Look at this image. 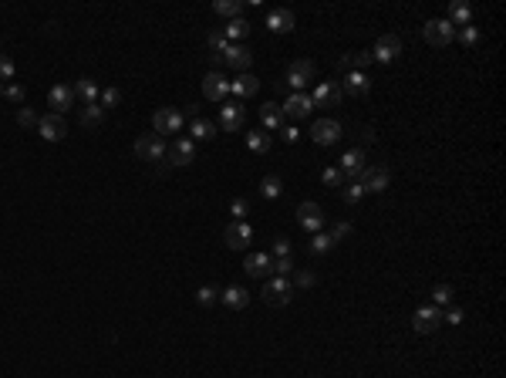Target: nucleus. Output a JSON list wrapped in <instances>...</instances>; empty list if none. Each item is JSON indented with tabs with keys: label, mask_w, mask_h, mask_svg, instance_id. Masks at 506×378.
<instances>
[{
	"label": "nucleus",
	"mask_w": 506,
	"mask_h": 378,
	"mask_svg": "<svg viewBox=\"0 0 506 378\" xmlns=\"http://www.w3.org/2000/svg\"><path fill=\"white\" fill-rule=\"evenodd\" d=\"M308 250H311L314 257L334 250V240H331V233H324V230H321V233H314V237H311V247H308Z\"/></svg>",
	"instance_id": "nucleus-37"
},
{
	"label": "nucleus",
	"mask_w": 506,
	"mask_h": 378,
	"mask_svg": "<svg viewBox=\"0 0 506 378\" xmlns=\"http://www.w3.org/2000/svg\"><path fill=\"white\" fill-rule=\"evenodd\" d=\"M189 135H193V142H209V139H216V122H209V119H193V126H189Z\"/></svg>",
	"instance_id": "nucleus-31"
},
{
	"label": "nucleus",
	"mask_w": 506,
	"mask_h": 378,
	"mask_svg": "<svg viewBox=\"0 0 506 378\" xmlns=\"http://www.w3.org/2000/svg\"><path fill=\"white\" fill-rule=\"evenodd\" d=\"M280 112H284V119H308L314 112V102H311V95H304V91H294L284 105H280Z\"/></svg>",
	"instance_id": "nucleus-11"
},
{
	"label": "nucleus",
	"mask_w": 506,
	"mask_h": 378,
	"mask_svg": "<svg viewBox=\"0 0 506 378\" xmlns=\"http://www.w3.org/2000/svg\"><path fill=\"white\" fill-rule=\"evenodd\" d=\"M257 91H260V82H257V75H250V71L236 75L233 82H230V95H236L240 102L250 98V95H257Z\"/></svg>",
	"instance_id": "nucleus-23"
},
{
	"label": "nucleus",
	"mask_w": 506,
	"mask_h": 378,
	"mask_svg": "<svg viewBox=\"0 0 506 378\" xmlns=\"http://www.w3.org/2000/svg\"><path fill=\"white\" fill-rule=\"evenodd\" d=\"M220 300H223V304H227L230 311H243V307L250 304V294H246V291H243L240 284H230V287H227V291L220 294Z\"/></svg>",
	"instance_id": "nucleus-28"
},
{
	"label": "nucleus",
	"mask_w": 506,
	"mask_h": 378,
	"mask_svg": "<svg viewBox=\"0 0 506 378\" xmlns=\"http://www.w3.org/2000/svg\"><path fill=\"white\" fill-rule=\"evenodd\" d=\"M38 132H41V139L44 142H61L65 135H68V122H65V115H44L38 122Z\"/></svg>",
	"instance_id": "nucleus-16"
},
{
	"label": "nucleus",
	"mask_w": 506,
	"mask_h": 378,
	"mask_svg": "<svg viewBox=\"0 0 506 378\" xmlns=\"http://www.w3.org/2000/svg\"><path fill=\"white\" fill-rule=\"evenodd\" d=\"M341 84L338 82H317V88H314V95H311V102H314V108L321 105V108H334L338 102H341Z\"/></svg>",
	"instance_id": "nucleus-19"
},
{
	"label": "nucleus",
	"mask_w": 506,
	"mask_h": 378,
	"mask_svg": "<svg viewBox=\"0 0 506 378\" xmlns=\"http://www.w3.org/2000/svg\"><path fill=\"white\" fill-rule=\"evenodd\" d=\"M3 98L14 102V105H21V102H24V88H21V84H7V88H3Z\"/></svg>",
	"instance_id": "nucleus-46"
},
{
	"label": "nucleus",
	"mask_w": 506,
	"mask_h": 378,
	"mask_svg": "<svg viewBox=\"0 0 506 378\" xmlns=\"http://www.w3.org/2000/svg\"><path fill=\"white\" fill-rule=\"evenodd\" d=\"M38 122H41V119H38V112H34V108H21V112H17V126L34 128Z\"/></svg>",
	"instance_id": "nucleus-44"
},
{
	"label": "nucleus",
	"mask_w": 506,
	"mask_h": 378,
	"mask_svg": "<svg viewBox=\"0 0 506 378\" xmlns=\"http://www.w3.org/2000/svg\"><path fill=\"white\" fill-rule=\"evenodd\" d=\"M311 139L317 145H334V142L341 139V122H334V119H317L311 126Z\"/></svg>",
	"instance_id": "nucleus-17"
},
{
	"label": "nucleus",
	"mask_w": 506,
	"mask_h": 378,
	"mask_svg": "<svg viewBox=\"0 0 506 378\" xmlns=\"http://www.w3.org/2000/svg\"><path fill=\"white\" fill-rule=\"evenodd\" d=\"M105 119V108L95 102V105H81V126L84 128H98Z\"/></svg>",
	"instance_id": "nucleus-33"
},
{
	"label": "nucleus",
	"mask_w": 506,
	"mask_h": 378,
	"mask_svg": "<svg viewBox=\"0 0 506 378\" xmlns=\"http://www.w3.org/2000/svg\"><path fill=\"white\" fill-rule=\"evenodd\" d=\"M452 27H466V24H472V7L469 3H463V0H456V3H449V17H446Z\"/></svg>",
	"instance_id": "nucleus-29"
},
{
	"label": "nucleus",
	"mask_w": 506,
	"mask_h": 378,
	"mask_svg": "<svg viewBox=\"0 0 506 378\" xmlns=\"http://www.w3.org/2000/svg\"><path fill=\"white\" fill-rule=\"evenodd\" d=\"M98 105H102L105 112H108V108H118V105H122V91H118V88H102Z\"/></svg>",
	"instance_id": "nucleus-39"
},
{
	"label": "nucleus",
	"mask_w": 506,
	"mask_h": 378,
	"mask_svg": "<svg viewBox=\"0 0 506 378\" xmlns=\"http://www.w3.org/2000/svg\"><path fill=\"white\" fill-rule=\"evenodd\" d=\"M456 38H459V44H466V47H476V44H479V27L466 24V27L456 31Z\"/></svg>",
	"instance_id": "nucleus-43"
},
{
	"label": "nucleus",
	"mask_w": 506,
	"mask_h": 378,
	"mask_svg": "<svg viewBox=\"0 0 506 378\" xmlns=\"http://www.w3.org/2000/svg\"><path fill=\"white\" fill-rule=\"evenodd\" d=\"M243 119H246V108H243L240 98H230V102L220 105V128H223V132H240V128H243Z\"/></svg>",
	"instance_id": "nucleus-8"
},
{
	"label": "nucleus",
	"mask_w": 506,
	"mask_h": 378,
	"mask_svg": "<svg viewBox=\"0 0 506 378\" xmlns=\"http://www.w3.org/2000/svg\"><path fill=\"white\" fill-rule=\"evenodd\" d=\"M135 156L142 159V163H162V156H165V142H162V135H139L135 139Z\"/></svg>",
	"instance_id": "nucleus-7"
},
{
	"label": "nucleus",
	"mask_w": 506,
	"mask_h": 378,
	"mask_svg": "<svg viewBox=\"0 0 506 378\" xmlns=\"http://www.w3.org/2000/svg\"><path fill=\"white\" fill-rule=\"evenodd\" d=\"M358 182H361L365 193H385L391 182V172L389 166H365L358 172Z\"/></svg>",
	"instance_id": "nucleus-5"
},
{
	"label": "nucleus",
	"mask_w": 506,
	"mask_h": 378,
	"mask_svg": "<svg viewBox=\"0 0 506 378\" xmlns=\"http://www.w3.org/2000/svg\"><path fill=\"white\" fill-rule=\"evenodd\" d=\"M422 38H426V44H432V47H449V44L456 41V27H452L446 17H432L426 27H422Z\"/></svg>",
	"instance_id": "nucleus-2"
},
{
	"label": "nucleus",
	"mask_w": 506,
	"mask_h": 378,
	"mask_svg": "<svg viewBox=\"0 0 506 378\" xmlns=\"http://www.w3.org/2000/svg\"><path fill=\"white\" fill-rule=\"evenodd\" d=\"M439 324H442V311H439L435 304H426V307H419V311L412 314V328H415L419 335L439 331Z\"/></svg>",
	"instance_id": "nucleus-10"
},
{
	"label": "nucleus",
	"mask_w": 506,
	"mask_h": 378,
	"mask_svg": "<svg viewBox=\"0 0 506 378\" xmlns=\"http://www.w3.org/2000/svg\"><path fill=\"white\" fill-rule=\"evenodd\" d=\"M250 34V24H246V17H233L230 24H227V31H223V38L230 44H240L243 38Z\"/></svg>",
	"instance_id": "nucleus-32"
},
{
	"label": "nucleus",
	"mask_w": 506,
	"mask_h": 378,
	"mask_svg": "<svg viewBox=\"0 0 506 378\" xmlns=\"http://www.w3.org/2000/svg\"><path fill=\"white\" fill-rule=\"evenodd\" d=\"M216 300H220V294H216V287H209V284H203V287L196 291V304H199V307H213Z\"/></svg>",
	"instance_id": "nucleus-41"
},
{
	"label": "nucleus",
	"mask_w": 506,
	"mask_h": 378,
	"mask_svg": "<svg viewBox=\"0 0 506 378\" xmlns=\"http://www.w3.org/2000/svg\"><path fill=\"white\" fill-rule=\"evenodd\" d=\"M273 277H290L294 274V260L290 257H273Z\"/></svg>",
	"instance_id": "nucleus-42"
},
{
	"label": "nucleus",
	"mask_w": 506,
	"mask_h": 378,
	"mask_svg": "<svg viewBox=\"0 0 506 378\" xmlns=\"http://www.w3.org/2000/svg\"><path fill=\"white\" fill-rule=\"evenodd\" d=\"M314 75H317V64H314L311 58H297V61L287 68L284 84H287V88H294V91H301L308 82H314Z\"/></svg>",
	"instance_id": "nucleus-4"
},
{
	"label": "nucleus",
	"mask_w": 506,
	"mask_h": 378,
	"mask_svg": "<svg viewBox=\"0 0 506 378\" xmlns=\"http://www.w3.org/2000/svg\"><path fill=\"white\" fill-rule=\"evenodd\" d=\"M398 54H402V38L398 34H382L371 47V61H378V64H391Z\"/></svg>",
	"instance_id": "nucleus-9"
},
{
	"label": "nucleus",
	"mask_w": 506,
	"mask_h": 378,
	"mask_svg": "<svg viewBox=\"0 0 506 378\" xmlns=\"http://www.w3.org/2000/svg\"><path fill=\"white\" fill-rule=\"evenodd\" d=\"M321 182H324V186H331V189H341L348 179H345V172H341L338 166H327L324 172H321Z\"/></svg>",
	"instance_id": "nucleus-38"
},
{
	"label": "nucleus",
	"mask_w": 506,
	"mask_h": 378,
	"mask_svg": "<svg viewBox=\"0 0 506 378\" xmlns=\"http://www.w3.org/2000/svg\"><path fill=\"white\" fill-rule=\"evenodd\" d=\"M280 193H284L280 176H264V182H260V196H264V200H280Z\"/></svg>",
	"instance_id": "nucleus-34"
},
{
	"label": "nucleus",
	"mask_w": 506,
	"mask_h": 378,
	"mask_svg": "<svg viewBox=\"0 0 506 378\" xmlns=\"http://www.w3.org/2000/svg\"><path fill=\"white\" fill-rule=\"evenodd\" d=\"M452 297H456L452 284H435V287H432V304H435V307H439V304H452Z\"/></svg>",
	"instance_id": "nucleus-40"
},
{
	"label": "nucleus",
	"mask_w": 506,
	"mask_h": 378,
	"mask_svg": "<svg viewBox=\"0 0 506 378\" xmlns=\"http://www.w3.org/2000/svg\"><path fill=\"white\" fill-rule=\"evenodd\" d=\"M267 27H271L273 34H290L294 27H297V17H294V10H287V7H277L267 14Z\"/></svg>",
	"instance_id": "nucleus-21"
},
{
	"label": "nucleus",
	"mask_w": 506,
	"mask_h": 378,
	"mask_svg": "<svg viewBox=\"0 0 506 378\" xmlns=\"http://www.w3.org/2000/svg\"><path fill=\"white\" fill-rule=\"evenodd\" d=\"M271 250H273V257H290V240L287 237H277Z\"/></svg>",
	"instance_id": "nucleus-48"
},
{
	"label": "nucleus",
	"mask_w": 506,
	"mask_h": 378,
	"mask_svg": "<svg viewBox=\"0 0 506 378\" xmlns=\"http://www.w3.org/2000/svg\"><path fill=\"white\" fill-rule=\"evenodd\" d=\"M273 267V257L271 253H250L246 260H243V270L250 274V277H267Z\"/></svg>",
	"instance_id": "nucleus-26"
},
{
	"label": "nucleus",
	"mask_w": 506,
	"mask_h": 378,
	"mask_svg": "<svg viewBox=\"0 0 506 378\" xmlns=\"http://www.w3.org/2000/svg\"><path fill=\"white\" fill-rule=\"evenodd\" d=\"M227 44H230V41L223 38V31H213V34H209V47H213V54H220Z\"/></svg>",
	"instance_id": "nucleus-50"
},
{
	"label": "nucleus",
	"mask_w": 506,
	"mask_h": 378,
	"mask_svg": "<svg viewBox=\"0 0 506 378\" xmlns=\"http://www.w3.org/2000/svg\"><path fill=\"white\" fill-rule=\"evenodd\" d=\"M260 297L267 300V307H287L290 297H294V281H290V277H271V281L264 284Z\"/></svg>",
	"instance_id": "nucleus-1"
},
{
	"label": "nucleus",
	"mask_w": 506,
	"mask_h": 378,
	"mask_svg": "<svg viewBox=\"0 0 506 378\" xmlns=\"http://www.w3.org/2000/svg\"><path fill=\"white\" fill-rule=\"evenodd\" d=\"M75 88L71 84H54L51 91H47V105H51V112L54 115H65L68 108H75Z\"/></svg>",
	"instance_id": "nucleus-12"
},
{
	"label": "nucleus",
	"mask_w": 506,
	"mask_h": 378,
	"mask_svg": "<svg viewBox=\"0 0 506 378\" xmlns=\"http://www.w3.org/2000/svg\"><path fill=\"white\" fill-rule=\"evenodd\" d=\"M14 78V61L7 54H0V82H10Z\"/></svg>",
	"instance_id": "nucleus-47"
},
{
	"label": "nucleus",
	"mask_w": 506,
	"mask_h": 378,
	"mask_svg": "<svg viewBox=\"0 0 506 378\" xmlns=\"http://www.w3.org/2000/svg\"><path fill=\"white\" fill-rule=\"evenodd\" d=\"M240 10H243V3L240 0H213V14H220V17H240Z\"/></svg>",
	"instance_id": "nucleus-35"
},
{
	"label": "nucleus",
	"mask_w": 506,
	"mask_h": 378,
	"mask_svg": "<svg viewBox=\"0 0 506 378\" xmlns=\"http://www.w3.org/2000/svg\"><path fill=\"white\" fill-rule=\"evenodd\" d=\"M348 237H351V223L341 220V223H334V226H331V240H334V244H341V240H348Z\"/></svg>",
	"instance_id": "nucleus-45"
},
{
	"label": "nucleus",
	"mask_w": 506,
	"mask_h": 378,
	"mask_svg": "<svg viewBox=\"0 0 506 378\" xmlns=\"http://www.w3.org/2000/svg\"><path fill=\"white\" fill-rule=\"evenodd\" d=\"M227 95H230V82H227V75L209 71V75L203 78V98H209V102H227Z\"/></svg>",
	"instance_id": "nucleus-18"
},
{
	"label": "nucleus",
	"mask_w": 506,
	"mask_h": 378,
	"mask_svg": "<svg viewBox=\"0 0 506 378\" xmlns=\"http://www.w3.org/2000/svg\"><path fill=\"white\" fill-rule=\"evenodd\" d=\"M71 88H75V98H81V105H95L98 95H102V88H98L95 78H81V82H75Z\"/></svg>",
	"instance_id": "nucleus-27"
},
{
	"label": "nucleus",
	"mask_w": 506,
	"mask_h": 378,
	"mask_svg": "<svg viewBox=\"0 0 506 378\" xmlns=\"http://www.w3.org/2000/svg\"><path fill=\"white\" fill-rule=\"evenodd\" d=\"M294 281H297V287H314V284H317L314 270H297V277H294Z\"/></svg>",
	"instance_id": "nucleus-49"
},
{
	"label": "nucleus",
	"mask_w": 506,
	"mask_h": 378,
	"mask_svg": "<svg viewBox=\"0 0 506 378\" xmlns=\"http://www.w3.org/2000/svg\"><path fill=\"white\" fill-rule=\"evenodd\" d=\"M463 318H466V314H463V311H459V307H449V311H446V318H442V321H449V324H463Z\"/></svg>",
	"instance_id": "nucleus-53"
},
{
	"label": "nucleus",
	"mask_w": 506,
	"mask_h": 378,
	"mask_svg": "<svg viewBox=\"0 0 506 378\" xmlns=\"http://www.w3.org/2000/svg\"><path fill=\"white\" fill-rule=\"evenodd\" d=\"M297 223H301L308 233H321V230H324V210H321L314 200H308V203L297 206Z\"/></svg>",
	"instance_id": "nucleus-13"
},
{
	"label": "nucleus",
	"mask_w": 506,
	"mask_h": 378,
	"mask_svg": "<svg viewBox=\"0 0 506 378\" xmlns=\"http://www.w3.org/2000/svg\"><path fill=\"white\" fill-rule=\"evenodd\" d=\"M273 135L271 132H264V128H253V132H246V149L250 152H257V156H264L267 149H271Z\"/></svg>",
	"instance_id": "nucleus-30"
},
{
	"label": "nucleus",
	"mask_w": 506,
	"mask_h": 378,
	"mask_svg": "<svg viewBox=\"0 0 506 378\" xmlns=\"http://www.w3.org/2000/svg\"><path fill=\"white\" fill-rule=\"evenodd\" d=\"M341 200H345L348 206H358V203L365 200V189H361V182H358V179L345 182V189H341Z\"/></svg>",
	"instance_id": "nucleus-36"
},
{
	"label": "nucleus",
	"mask_w": 506,
	"mask_h": 378,
	"mask_svg": "<svg viewBox=\"0 0 506 378\" xmlns=\"http://www.w3.org/2000/svg\"><path fill=\"white\" fill-rule=\"evenodd\" d=\"M223 240H227V247H230V250H243V247L253 240V226H250L246 220H233V223L227 226Z\"/></svg>",
	"instance_id": "nucleus-14"
},
{
	"label": "nucleus",
	"mask_w": 506,
	"mask_h": 378,
	"mask_svg": "<svg viewBox=\"0 0 506 378\" xmlns=\"http://www.w3.org/2000/svg\"><path fill=\"white\" fill-rule=\"evenodd\" d=\"M230 213H233L236 220H243V216L250 213V203H246V200H233V203H230Z\"/></svg>",
	"instance_id": "nucleus-51"
},
{
	"label": "nucleus",
	"mask_w": 506,
	"mask_h": 378,
	"mask_svg": "<svg viewBox=\"0 0 506 378\" xmlns=\"http://www.w3.org/2000/svg\"><path fill=\"white\" fill-rule=\"evenodd\" d=\"M0 98H3V84H0Z\"/></svg>",
	"instance_id": "nucleus-54"
},
{
	"label": "nucleus",
	"mask_w": 506,
	"mask_h": 378,
	"mask_svg": "<svg viewBox=\"0 0 506 378\" xmlns=\"http://www.w3.org/2000/svg\"><path fill=\"white\" fill-rule=\"evenodd\" d=\"M280 135H284V142H287V145H294V142L301 139V132H297V126H284V128H280Z\"/></svg>",
	"instance_id": "nucleus-52"
},
{
	"label": "nucleus",
	"mask_w": 506,
	"mask_h": 378,
	"mask_svg": "<svg viewBox=\"0 0 506 378\" xmlns=\"http://www.w3.org/2000/svg\"><path fill=\"white\" fill-rule=\"evenodd\" d=\"M368 68H371V51H351V54H345L338 61V71L341 75H348V71H365L368 75Z\"/></svg>",
	"instance_id": "nucleus-22"
},
{
	"label": "nucleus",
	"mask_w": 506,
	"mask_h": 378,
	"mask_svg": "<svg viewBox=\"0 0 506 378\" xmlns=\"http://www.w3.org/2000/svg\"><path fill=\"white\" fill-rule=\"evenodd\" d=\"M338 169L345 172V179H358V172L365 169V149H358V145L348 149V152L341 156V166Z\"/></svg>",
	"instance_id": "nucleus-25"
},
{
	"label": "nucleus",
	"mask_w": 506,
	"mask_h": 378,
	"mask_svg": "<svg viewBox=\"0 0 506 378\" xmlns=\"http://www.w3.org/2000/svg\"><path fill=\"white\" fill-rule=\"evenodd\" d=\"M165 156H169V166H189V163H196V142L193 139H176L165 149Z\"/></svg>",
	"instance_id": "nucleus-15"
},
{
	"label": "nucleus",
	"mask_w": 506,
	"mask_h": 378,
	"mask_svg": "<svg viewBox=\"0 0 506 378\" xmlns=\"http://www.w3.org/2000/svg\"><path fill=\"white\" fill-rule=\"evenodd\" d=\"M183 126H186L183 108H159L156 115H152V132L156 135H179Z\"/></svg>",
	"instance_id": "nucleus-3"
},
{
	"label": "nucleus",
	"mask_w": 506,
	"mask_h": 378,
	"mask_svg": "<svg viewBox=\"0 0 506 378\" xmlns=\"http://www.w3.org/2000/svg\"><path fill=\"white\" fill-rule=\"evenodd\" d=\"M284 122H287V119H284V112H280V105H277V102H267V105H264V108H260V126H264V132H280V128H284Z\"/></svg>",
	"instance_id": "nucleus-24"
},
{
	"label": "nucleus",
	"mask_w": 506,
	"mask_h": 378,
	"mask_svg": "<svg viewBox=\"0 0 506 378\" xmlns=\"http://www.w3.org/2000/svg\"><path fill=\"white\" fill-rule=\"evenodd\" d=\"M220 61H223L227 68H233L236 75H243V71H250V64H253V51L243 47V44H227V47L220 51Z\"/></svg>",
	"instance_id": "nucleus-6"
},
{
	"label": "nucleus",
	"mask_w": 506,
	"mask_h": 378,
	"mask_svg": "<svg viewBox=\"0 0 506 378\" xmlns=\"http://www.w3.org/2000/svg\"><path fill=\"white\" fill-rule=\"evenodd\" d=\"M338 84H341V91H348L351 98H365L371 91V78L365 71H348V75H341Z\"/></svg>",
	"instance_id": "nucleus-20"
}]
</instances>
